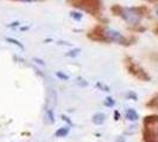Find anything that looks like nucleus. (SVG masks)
Wrapping results in <instances>:
<instances>
[{
  "label": "nucleus",
  "mask_w": 158,
  "mask_h": 142,
  "mask_svg": "<svg viewBox=\"0 0 158 142\" xmlns=\"http://www.w3.org/2000/svg\"><path fill=\"white\" fill-rule=\"evenodd\" d=\"M112 11L114 13H117L118 16H120L125 22H127L131 25H137L140 23L143 18L142 8L138 7H120V6H115Z\"/></svg>",
  "instance_id": "obj_1"
},
{
  "label": "nucleus",
  "mask_w": 158,
  "mask_h": 142,
  "mask_svg": "<svg viewBox=\"0 0 158 142\" xmlns=\"http://www.w3.org/2000/svg\"><path fill=\"white\" fill-rule=\"evenodd\" d=\"M73 4L92 14H98L101 11V0H74Z\"/></svg>",
  "instance_id": "obj_2"
},
{
  "label": "nucleus",
  "mask_w": 158,
  "mask_h": 142,
  "mask_svg": "<svg viewBox=\"0 0 158 142\" xmlns=\"http://www.w3.org/2000/svg\"><path fill=\"white\" fill-rule=\"evenodd\" d=\"M103 32H105V37L107 41H113V43H117V44H127V39L125 36H123V33L115 31V30H112V29H105L103 27Z\"/></svg>",
  "instance_id": "obj_3"
},
{
  "label": "nucleus",
  "mask_w": 158,
  "mask_h": 142,
  "mask_svg": "<svg viewBox=\"0 0 158 142\" xmlns=\"http://www.w3.org/2000/svg\"><path fill=\"white\" fill-rule=\"evenodd\" d=\"M127 69L130 71V73H132L137 78L143 79V81H149V79H150V77L148 76V73L143 70L139 65H137L135 63H133V61H131V62L127 63Z\"/></svg>",
  "instance_id": "obj_4"
},
{
  "label": "nucleus",
  "mask_w": 158,
  "mask_h": 142,
  "mask_svg": "<svg viewBox=\"0 0 158 142\" xmlns=\"http://www.w3.org/2000/svg\"><path fill=\"white\" fill-rule=\"evenodd\" d=\"M153 123H158V115H150V116H146L144 118V124L146 127L153 124Z\"/></svg>",
  "instance_id": "obj_5"
},
{
  "label": "nucleus",
  "mask_w": 158,
  "mask_h": 142,
  "mask_svg": "<svg viewBox=\"0 0 158 142\" xmlns=\"http://www.w3.org/2000/svg\"><path fill=\"white\" fill-rule=\"evenodd\" d=\"M138 114H137V111L135 109H127L126 111V118L127 120H130V121H137L138 120Z\"/></svg>",
  "instance_id": "obj_6"
},
{
  "label": "nucleus",
  "mask_w": 158,
  "mask_h": 142,
  "mask_svg": "<svg viewBox=\"0 0 158 142\" xmlns=\"http://www.w3.org/2000/svg\"><path fill=\"white\" fill-rule=\"evenodd\" d=\"M105 114H101V112H98V114H95L94 116H93V122H94L95 124H102L103 122H105Z\"/></svg>",
  "instance_id": "obj_7"
},
{
  "label": "nucleus",
  "mask_w": 158,
  "mask_h": 142,
  "mask_svg": "<svg viewBox=\"0 0 158 142\" xmlns=\"http://www.w3.org/2000/svg\"><path fill=\"white\" fill-rule=\"evenodd\" d=\"M68 132H69V128L68 127H63V128L58 129L55 133V135L56 136H60V137H63V136H65V135L68 134Z\"/></svg>",
  "instance_id": "obj_8"
},
{
  "label": "nucleus",
  "mask_w": 158,
  "mask_h": 142,
  "mask_svg": "<svg viewBox=\"0 0 158 142\" xmlns=\"http://www.w3.org/2000/svg\"><path fill=\"white\" fill-rule=\"evenodd\" d=\"M6 40L7 41H11L12 44H15V45H17V46H19L20 49H24V46H23V44H20L18 40H16V39H12V38H6Z\"/></svg>",
  "instance_id": "obj_9"
},
{
  "label": "nucleus",
  "mask_w": 158,
  "mask_h": 142,
  "mask_svg": "<svg viewBox=\"0 0 158 142\" xmlns=\"http://www.w3.org/2000/svg\"><path fill=\"white\" fill-rule=\"evenodd\" d=\"M149 105H153V107H158V97H156V98H153V100H152V102L149 103Z\"/></svg>",
  "instance_id": "obj_10"
},
{
  "label": "nucleus",
  "mask_w": 158,
  "mask_h": 142,
  "mask_svg": "<svg viewBox=\"0 0 158 142\" xmlns=\"http://www.w3.org/2000/svg\"><path fill=\"white\" fill-rule=\"evenodd\" d=\"M105 104H106V105H108V107H111V105H113V104H114V101H113L112 98H110V97H108V98L106 100Z\"/></svg>",
  "instance_id": "obj_11"
},
{
  "label": "nucleus",
  "mask_w": 158,
  "mask_h": 142,
  "mask_svg": "<svg viewBox=\"0 0 158 142\" xmlns=\"http://www.w3.org/2000/svg\"><path fill=\"white\" fill-rule=\"evenodd\" d=\"M127 96H128V97H133V100H135V101H137V95H135V93H131V91H130Z\"/></svg>",
  "instance_id": "obj_12"
},
{
  "label": "nucleus",
  "mask_w": 158,
  "mask_h": 142,
  "mask_svg": "<svg viewBox=\"0 0 158 142\" xmlns=\"http://www.w3.org/2000/svg\"><path fill=\"white\" fill-rule=\"evenodd\" d=\"M156 14H157V17H158V8L156 10Z\"/></svg>",
  "instance_id": "obj_13"
},
{
  "label": "nucleus",
  "mask_w": 158,
  "mask_h": 142,
  "mask_svg": "<svg viewBox=\"0 0 158 142\" xmlns=\"http://www.w3.org/2000/svg\"><path fill=\"white\" fill-rule=\"evenodd\" d=\"M149 1H158V0H149Z\"/></svg>",
  "instance_id": "obj_14"
}]
</instances>
